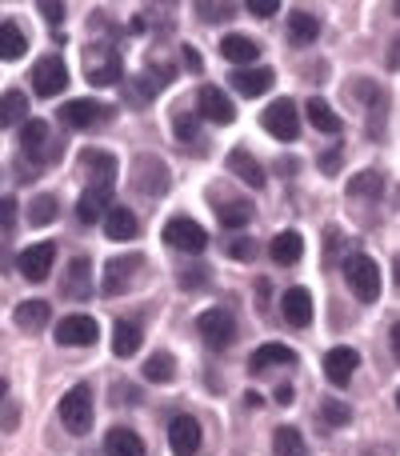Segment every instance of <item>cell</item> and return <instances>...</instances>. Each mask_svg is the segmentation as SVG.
I'll return each mask as SVG.
<instances>
[{
	"label": "cell",
	"instance_id": "cell-16",
	"mask_svg": "<svg viewBox=\"0 0 400 456\" xmlns=\"http://www.w3.org/2000/svg\"><path fill=\"white\" fill-rule=\"evenodd\" d=\"M168 449L176 456H197L200 452V425L192 417H173L168 425Z\"/></svg>",
	"mask_w": 400,
	"mask_h": 456
},
{
	"label": "cell",
	"instance_id": "cell-50",
	"mask_svg": "<svg viewBox=\"0 0 400 456\" xmlns=\"http://www.w3.org/2000/svg\"><path fill=\"white\" fill-rule=\"evenodd\" d=\"M4 393H8V385H4V380H0V401H4Z\"/></svg>",
	"mask_w": 400,
	"mask_h": 456
},
{
	"label": "cell",
	"instance_id": "cell-11",
	"mask_svg": "<svg viewBox=\"0 0 400 456\" xmlns=\"http://www.w3.org/2000/svg\"><path fill=\"white\" fill-rule=\"evenodd\" d=\"M80 168L88 173V189H112V181H117V157L104 149H85L80 152Z\"/></svg>",
	"mask_w": 400,
	"mask_h": 456
},
{
	"label": "cell",
	"instance_id": "cell-48",
	"mask_svg": "<svg viewBox=\"0 0 400 456\" xmlns=\"http://www.w3.org/2000/svg\"><path fill=\"white\" fill-rule=\"evenodd\" d=\"M273 401H276V404H292V385H281V388H276Z\"/></svg>",
	"mask_w": 400,
	"mask_h": 456
},
{
	"label": "cell",
	"instance_id": "cell-17",
	"mask_svg": "<svg viewBox=\"0 0 400 456\" xmlns=\"http://www.w3.org/2000/svg\"><path fill=\"white\" fill-rule=\"evenodd\" d=\"M104 117H109V109H104L101 101H69V104H61V120L69 128H93V125H101Z\"/></svg>",
	"mask_w": 400,
	"mask_h": 456
},
{
	"label": "cell",
	"instance_id": "cell-19",
	"mask_svg": "<svg viewBox=\"0 0 400 456\" xmlns=\"http://www.w3.org/2000/svg\"><path fill=\"white\" fill-rule=\"evenodd\" d=\"M281 313H284V321H289L292 329L313 324V292H308V289H289L281 297Z\"/></svg>",
	"mask_w": 400,
	"mask_h": 456
},
{
	"label": "cell",
	"instance_id": "cell-15",
	"mask_svg": "<svg viewBox=\"0 0 400 456\" xmlns=\"http://www.w3.org/2000/svg\"><path fill=\"white\" fill-rule=\"evenodd\" d=\"M356 364H361V353H356V348H348V345H340V348H332V353L324 356V377H329V385L345 388L348 380H353Z\"/></svg>",
	"mask_w": 400,
	"mask_h": 456
},
{
	"label": "cell",
	"instance_id": "cell-18",
	"mask_svg": "<svg viewBox=\"0 0 400 456\" xmlns=\"http://www.w3.org/2000/svg\"><path fill=\"white\" fill-rule=\"evenodd\" d=\"M273 69H265V64H249V69H236L233 72V88L241 96H265L268 88H273Z\"/></svg>",
	"mask_w": 400,
	"mask_h": 456
},
{
	"label": "cell",
	"instance_id": "cell-44",
	"mask_svg": "<svg viewBox=\"0 0 400 456\" xmlns=\"http://www.w3.org/2000/svg\"><path fill=\"white\" fill-rule=\"evenodd\" d=\"M181 284H184V289H200V284H208V268L192 265L189 273H181Z\"/></svg>",
	"mask_w": 400,
	"mask_h": 456
},
{
	"label": "cell",
	"instance_id": "cell-24",
	"mask_svg": "<svg viewBox=\"0 0 400 456\" xmlns=\"http://www.w3.org/2000/svg\"><path fill=\"white\" fill-rule=\"evenodd\" d=\"M316 37H321V24H316V16L305 12V8H292V12H289V40H292V45L305 48V45H313Z\"/></svg>",
	"mask_w": 400,
	"mask_h": 456
},
{
	"label": "cell",
	"instance_id": "cell-5",
	"mask_svg": "<svg viewBox=\"0 0 400 456\" xmlns=\"http://www.w3.org/2000/svg\"><path fill=\"white\" fill-rule=\"evenodd\" d=\"M32 88L45 101H53V96H61L69 88V69H64L61 56H40L37 69H32Z\"/></svg>",
	"mask_w": 400,
	"mask_h": 456
},
{
	"label": "cell",
	"instance_id": "cell-1",
	"mask_svg": "<svg viewBox=\"0 0 400 456\" xmlns=\"http://www.w3.org/2000/svg\"><path fill=\"white\" fill-rule=\"evenodd\" d=\"M61 425L72 436H85L93 428V388L88 385H77L61 396Z\"/></svg>",
	"mask_w": 400,
	"mask_h": 456
},
{
	"label": "cell",
	"instance_id": "cell-21",
	"mask_svg": "<svg viewBox=\"0 0 400 456\" xmlns=\"http://www.w3.org/2000/svg\"><path fill=\"white\" fill-rule=\"evenodd\" d=\"M220 56H224V61H233L236 69H249V64L260 56V45H257L252 37H241V32H228V37L220 40Z\"/></svg>",
	"mask_w": 400,
	"mask_h": 456
},
{
	"label": "cell",
	"instance_id": "cell-31",
	"mask_svg": "<svg viewBox=\"0 0 400 456\" xmlns=\"http://www.w3.org/2000/svg\"><path fill=\"white\" fill-rule=\"evenodd\" d=\"M88 289H93V276H88V260H72L69 276H64V297L69 300H88Z\"/></svg>",
	"mask_w": 400,
	"mask_h": 456
},
{
	"label": "cell",
	"instance_id": "cell-25",
	"mask_svg": "<svg viewBox=\"0 0 400 456\" xmlns=\"http://www.w3.org/2000/svg\"><path fill=\"white\" fill-rule=\"evenodd\" d=\"M305 112H308V125L321 128V133H329V136H337L340 128H345V120L332 112V104L324 101V96H313V101L305 104Z\"/></svg>",
	"mask_w": 400,
	"mask_h": 456
},
{
	"label": "cell",
	"instance_id": "cell-2",
	"mask_svg": "<svg viewBox=\"0 0 400 456\" xmlns=\"http://www.w3.org/2000/svg\"><path fill=\"white\" fill-rule=\"evenodd\" d=\"M345 281H348V289L356 292V300H364V305H372V300L380 297V268H377V260L364 256V252L345 260Z\"/></svg>",
	"mask_w": 400,
	"mask_h": 456
},
{
	"label": "cell",
	"instance_id": "cell-32",
	"mask_svg": "<svg viewBox=\"0 0 400 456\" xmlns=\"http://www.w3.org/2000/svg\"><path fill=\"white\" fill-rule=\"evenodd\" d=\"M212 208H216V221L224 228H244L249 216H252L249 200H212Z\"/></svg>",
	"mask_w": 400,
	"mask_h": 456
},
{
	"label": "cell",
	"instance_id": "cell-36",
	"mask_svg": "<svg viewBox=\"0 0 400 456\" xmlns=\"http://www.w3.org/2000/svg\"><path fill=\"white\" fill-rule=\"evenodd\" d=\"M24 109H29V101H24V93H4L0 96V128H12L24 120Z\"/></svg>",
	"mask_w": 400,
	"mask_h": 456
},
{
	"label": "cell",
	"instance_id": "cell-9",
	"mask_svg": "<svg viewBox=\"0 0 400 456\" xmlns=\"http://www.w3.org/2000/svg\"><path fill=\"white\" fill-rule=\"evenodd\" d=\"M165 240L181 252H192V256L208 248V232H204L197 221H189V216H173V221L165 224Z\"/></svg>",
	"mask_w": 400,
	"mask_h": 456
},
{
	"label": "cell",
	"instance_id": "cell-12",
	"mask_svg": "<svg viewBox=\"0 0 400 456\" xmlns=\"http://www.w3.org/2000/svg\"><path fill=\"white\" fill-rule=\"evenodd\" d=\"M96 337H101V329H96L93 316L77 313L56 324V345H64V348H88V345H96Z\"/></svg>",
	"mask_w": 400,
	"mask_h": 456
},
{
	"label": "cell",
	"instance_id": "cell-27",
	"mask_svg": "<svg viewBox=\"0 0 400 456\" xmlns=\"http://www.w3.org/2000/svg\"><path fill=\"white\" fill-rule=\"evenodd\" d=\"M268 252H273L276 265H297V260L305 256V236H300L297 228H284V232L273 240V248H268Z\"/></svg>",
	"mask_w": 400,
	"mask_h": 456
},
{
	"label": "cell",
	"instance_id": "cell-10",
	"mask_svg": "<svg viewBox=\"0 0 400 456\" xmlns=\"http://www.w3.org/2000/svg\"><path fill=\"white\" fill-rule=\"evenodd\" d=\"M20 141H24V152H29L37 165H48V160L61 157V141H53V133H48L45 120H29L24 133H20Z\"/></svg>",
	"mask_w": 400,
	"mask_h": 456
},
{
	"label": "cell",
	"instance_id": "cell-23",
	"mask_svg": "<svg viewBox=\"0 0 400 456\" xmlns=\"http://www.w3.org/2000/svg\"><path fill=\"white\" fill-rule=\"evenodd\" d=\"M112 208V189H85V197L77 200V216L85 224L104 221V213Z\"/></svg>",
	"mask_w": 400,
	"mask_h": 456
},
{
	"label": "cell",
	"instance_id": "cell-29",
	"mask_svg": "<svg viewBox=\"0 0 400 456\" xmlns=\"http://www.w3.org/2000/svg\"><path fill=\"white\" fill-rule=\"evenodd\" d=\"M12 321L20 324V329L37 332V329H45V324L53 321V308H48V300H24V305L12 313Z\"/></svg>",
	"mask_w": 400,
	"mask_h": 456
},
{
	"label": "cell",
	"instance_id": "cell-41",
	"mask_svg": "<svg viewBox=\"0 0 400 456\" xmlns=\"http://www.w3.org/2000/svg\"><path fill=\"white\" fill-rule=\"evenodd\" d=\"M16 216H20V205L12 197H0V232H12Z\"/></svg>",
	"mask_w": 400,
	"mask_h": 456
},
{
	"label": "cell",
	"instance_id": "cell-3",
	"mask_svg": "<svg viewBox=\"0 0 400 456\" xmlns=\"http://www.w3.org/2000/svg\"><path fill=\"white\" fill-rule=\"evenodd\" d=\"M85 77L93 80V85H117L120 77H125V64H120V53H117V45H93V48H85Z\"/></svg>",
	"mask_w": 400,
	"mask_h": 456
},
{
	"label": "cell",
	"instance_id": "cell-14",
	"mask_svg": "<svg viewBox=\"0 0 400 456\" xmlns=\"http://www.w3.org/2000/svg\"><path fill=\"white\" fill-rule=\"evenodd\" d=\"M197 112L204 120H212V125H233L236 120L233 101H228V93H220L216 85H204L197 93Z\"/></svg>",
	"mask_w": 400,
	"mask_h": 456
},
{
	"label": "cell",
	"instance_id": "cell-40",
	"mask_svg": "<svg viewBox=\"0 0 400 456\" xmlns=\"http://www.w3.org/2000/svg\"><path fill=\"white\" fill-rule=\"evenodd\" d=\"M324 420H329L332 428H340V425H348V420H353V409H348V404H340V401H324Z\"/></svg>",
	"mask_w": 400,
	"mask_h": 456
},
{
	"label": "cell",
	"instance_id": "cell-13",
	"mask_svg": "<svg viewBox=\"0 0 400 456\" xmlns=\"http://www.w3.org/2000/svg\"><path fill=\"white\" fill-rule=\"evenodd\" d=\"M133 184L136 192L144 197H160L168 189V168L160 157H136V168H133Z\"/></svg>",
	"mask_w": 400,
	"mask_h": 456
},
{
	"label": "cell",
	"instance_id": "cell-37",
	"mask_svg": "<svg viewBox=\"0 0 400 456\" xmlns=\"http://www.w3.org/2000/svg\"><path fill=\"white\" fill-rule=\"evenodd\" d=\"M380 189H385V176H380L377 168H369V173H361V176H353V181H348V197H372V200H377Z\"/></svg>",
	"mask_w": 400,
	"mask_h": 456
},
{
	"label": "cell",
	"instance_id": "cell-4",
	"mask_svg": "<svg viewBox=\"0 0 400 456\" xmlns=\"http://www.w3.org/2000/svg\"><path fill=\"white\" fill-rule=\"evenodd\" d=\"M260 125H265V133H268V136H276V141H297V136H300L297 101H289V96L273 101L265 112H260Z\"/></svg>",
	"mask_w": 400,
	"mask_h": 456
},
{
	"label": "cell",
	"instance_id": "cell-30",
	"mask_svg": "<svg viewBox=\"0 0 400 456\" xmlns=\"http://www.w3.org/2000/svg\"><path fill=\"white\" fill-rule=\"evenodd\" d=\"M24 48H29V37H24L20 24H12V20L0 24V61H20Z\"/></svg>",
	"mask_w": 400,
	"mask_h": 456
},
{
	"label": "cell",
	"instance_id": "cell-46",
	"mask_svg": "<svg viewBox=\"0 0 400 456\" xmlns=\"http://www.w3.org/2000/svg\"><path fill=\"white\" fill-rule=\"evenodd\" d=\"M37 8H40V16H45L48 24H61V20H64V4H53V0H40Z\"/></svg>",
	"mask_w": 400,
	"mask_h": 456
},
{
	"label": "cell",
	"instance_id": "cell-43",
	"mask_svg": "<svg viewBox=\"0 0 400 456\" xmlns=\"http://www.w3.org/2000/svg\"><path fill=\"white\" fill-rule=\"evenodd\" d=\"M228 252H233L236 260H252L257 256V240H252V236H241V240L228 244Z\"/></svg>",
	"mask_w": 400,
	"mask_h": 456
},
{
	"label": "cell",
	"instance_id": "cell-20",
	"mask_svg": "<svg viewBox=\"0 0 400 456\" xmlns=\"http://www.w3.org/2000/svg\"><path fill=\"white\" fill-rule=\"evenodd\" d=\"M228 173H233L236 181H244L249 189H265V168L257 165V157H252L249 149H233V152H228Z\"/></svg>",
	"mask_w": 400,
	"mask_h": 456
},
{
	"label": "cell",
	"instance_id": "cell-6",
	"mask_svg": "<svg viewBox=\"0 0 400 456\" xmlns=\"http://www.w3.org/2000/svg\"><path fill=\"white\" fill-rule=\"evenodd\" d=\"M197 329H200V340L208 348H228L236 340V321L224 313V308H208V313H200V321H197Z\"/></svg>",
	"mask_w": 400,
	"mask_h": 456
},
{
	"label": "cell",
	"instance_id": "cell-45",
	"mask_svg": "<svg viewBox=\"0 0 400 456\" xmlns=\"http://www.w3.org/2000/svg\"><path fill=\"white\" fill-rule=\"evenodd\" d=\"M244 8H249L252 16H260V20H268V16H273L276 8H281V0H249Z\"/></svg>",
	"mask_w": 400,
	"mask_h": 456
},
{
	"label": "cell",
	"instance_id": "cell-26",
	"mask_svg": "<svg viewBox=\"0 0 400 456\" xmlns=\"http://www.w3.org/2000/svg\"><path fill=\"white\" fill-rule=\"evenodd\" d=\"M104 452L109 456H149L144 441L133 433V428H112V433L104 436Z\"/></svg>",
	"mask_w": 400,
	"mask_h": 456
},
{
	"label": "cell",
	"instance_id": "cell-42",
	"mask_svg": "<svg viewBox=\"0 0 400 456\" xmlns=\"http://www.w3.org/2000/svg\"><path fill=\"white\" fill-rule=\"evenodd\" d=\"M200 8V20H233V16H236V8L233 4H197Z\"/></svg>",
	"mask_w": 400,
	"mask_h": 456
},
{
	"label": "cell",
	"instance_id": "cell-47",
	"mask_svg": "<svg viewBox=\"0 0 400 456\" xmlns=\"http://www.w3.org/2000/svg\"><path fill=\"white\" fill-rule=\"evenodd\" d=\"M321 165H324V168H321L324 176H337V173H340V152H329V157H324Z\"/></svg>",
	"mask_w": 400,
	"mask_h": 456
},
{
	"label": "cell",
	"instance_id": "cell-34",
	"mask_svg": "<svg viewBox=\"0 0 400 456\" xmlns=\"http://www.w3.org/2000/svg\"><path fill=\"white\" fill-rule=\"evenodd\" d=\"M136 348H141V324L117 321V329H112V353H117V356H133Z\"/></svg>",
	"mask_w": 400,
	"mask_h": 456
},
{
	"label": "cell",
	"instance_id": "cell-38",
	"mask_svg": "<svg viewBox=\"0 0 400 456\" xmlns=\"http://www.w3.org/2000/svg\"><path fill=\"white\" fill-rule=\"evenodd\" d=\"M53 221H56V197H37V200H32V205H29V224L45 228Z\"/></svg>",
	"mask_w": 400,
	"mask_h": 456
},
{
	"label": "cell",
	"instance_id": "cell-39",
	"mask_svg": "<svg viewBox=\"0 0 400 456\" xmlns=\"http://www.w3.org/2000/svg\"><path fill=\"white\" fill-rule=\"evenodd\" d=\"M173 133L181 144H197L200 133H197V117H189V112H176L173 117Z\"/></svg>",
	"mask_w": 400,
	"mask_h": 456
},
{
	"label": "cell",
	"instance_id": "cell-7",
	"mask_svg": "<svg viewBox=\"0 0 400 456\" xmlns=\"http://www.w3.org/2000/svg\"><path fill=\"white\" fill-rule=\"evenodd\" d=\"M53 265H56V244H53V240H40V244H32V248H24V252H20V260H16V268H20V276H24V281H32V284L48 281V273H53Z\"/></svg>",
	"mask_w": 400,
	"mask_h": 456
},
{
	"label": "cell",
	"instance_id": "cell-49",
	"mask_svg": "<svg viewBox=\"0 0 400 456\" xmlns=\"http://www.w3.org/2000/svg\"><path fill=\"white\" fill-rule=\"evenodd\" d=\"M184 64H189V69H200V56L192 53V48H184Z\"/></svg>",
	"mask_w": 400,
	"mask_h": 456
},
{
	"label": "cell",
	"instance_id": "cell-22",
	"mask_svg": "<svg viewBox=\"0 0 400 456\" xmlns=\"http://www.w3.org/2000/svg\"><path fill=\"white\" fill-rule=\"evenodd\" d=\"M136 232H141V221H136L133 208L112 205L109 213H104V236H109V240H133Z\"/></svg>",
	"mask_w": 400,
	"mask_h": 456
},
{
	"label": "cell",
	"instance_id": "cell-8",
	"mask_svg": "<svg viewBox=\"0 0 400 456\" xmlns=\"http://www.w3.org/2000/svg\"><path fill=\"white\" fill-rule=\"evenodd\" d=\"M141 268H144V256H117V260H109L104 265V297H120V292H128L133 289V281L141 276Z\"/></svg>",
	"mask_w": 400,
	"mask_h": 456
},
{
	"label": "cell",
	"instance_id": "cell-28",
	"mask_svg": "<svg viewBox=\"0 0 400 456\" xmlns=\"http://www.w3.org/2000/svg\"><path fill=\"white\" fill-rule=\"evenodd\" d=\"M276 364H297V353H292L289 345H260L257 353H252L249 369L252 372H268V369H276Z\"/></svg>",
	"mask_w": 400,
	"mask_h": 456
},
{
	"label": "cell",
	"instance_id": "cell-35",
	"mask_svg": "<svg viewBox=\"0 0 400 456\" xmlns=\"http://www.w3.org/2000/svg\"><path fill=\"white\" fill-rule=\"evenodd\" d=\"M173 377H176V361L168 353H152L149 361H144V380H152V385H168Z\"/></svg>",
	"mask_w": 400,
	"mask_h": 456
},
{
	"label": "cell",
	"instance_id": "cell-33",
	"mask_svg": "<svg viewBox=\"0 0 400 456\" xmlns=\"http://www.w3.org/2000/svg\"><path fill=\"white\" fill-rule=\"evenodd\" d=\"M273 452L276 456H308V444H305V436H300L292 425H281L273 433Z\"/></svg>",
	"mask_w": 400,
	"mask_h": 456
}]
</instances>
